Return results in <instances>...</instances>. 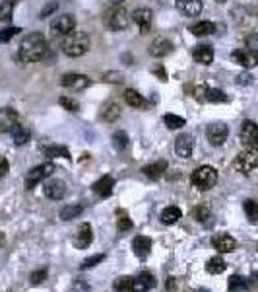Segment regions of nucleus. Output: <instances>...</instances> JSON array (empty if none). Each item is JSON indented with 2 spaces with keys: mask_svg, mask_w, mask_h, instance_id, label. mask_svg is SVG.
Masks as SVG:
<instances>
[{
  "mask_svg": "<svg viewBox=\"0 0 258 292\" xmlns=\"http://www.w3.org/2000/svg\"><path fill=\"white\" fill-rule=\"evenodd\" d=\"M47 53V39L43 33H29L22 39L20 43V49H18V57L22 63H37L45 57Z\"/></svg>",
  "mask_w": 258,
  "mask_h": 292,
  "instance_id": "obj_1",
  "label": "nucleus"
},
{
  "mask_svg": "<svg viewBox=\"0 0 258 292\" xmlns=\"http://www.w3.org/2000/svg\"><path fill=\"white\" fill-rule=\"evenodd\" d=\"M89 47H91V41H89L86 31H72V33H68L66 37H62V43H61L62 53H64L66 57H72V59L86 55V53L89 51Z\"/></svg>",
  "mask_w": 258,
  "mask_h": 292,
  "instance_id": "obj_2",
  "label": "nucleus"
},
{
  "mask_svg": "<svg viewBox=\"0 0 258 292\" xmlns=\"http://www.w3.org/2000/svg\"><path fill=\"white\" fill-rule=\"evenodd\" d=\"M190 183L196 187L198 191H208L218 183V172L212 165H200L192 172L190 176Z\"/></svg>",
  "mask_w": 258,
  "mask_h": 292,
  "instance_id": "obj_3",
  "label": "nucleus"
},
{
  "mask_svg": "<svg viewBox=\"0 0 258 292\" xmlns=\"http://www.w3.org/2000/svg\"><path fill=\"white\" fill-rule=\"evenodd\" d=\"M74 29H76V18L72 14H61L50 22L49 35L53 39H61L66 37L68 33H72Z\"/></svg>",
  "mask_w": 258,
  "mask_h": 292,
  "instance_id": "obj_4",
  "label": "nucleus"
},
{
  "mask_svg": "<svg viewBox=\"0 0 258 292\" xmlns=\"http://www.w3.org/2000/svg\"><path fill=\"white\" fill-rule=\"evenodd\" d=\"M233 168L239 172V174H243V176L250 174L252 170H256V168H258V146L245 148L243 152L235 158Z\"/></svg>",
  "mask_w": 258,
  "mask_h": 292,
  "instance_id": "obj_5",
  "label": "nucleus"
},
{
  "mask_svg": "<svg viewBox=\"0 0 258 292\" xmlns=\"http://www.w3.org/2000/svg\"><path fill=\"white\" fill-rule=\"evenodd\" d=\"M53 172H55V164H53V162H45V164H39L35 165V168H31V170L25 174V187H27V189H33L37 183L45 181Z\"/></svg>",
  "mask_w": 258,
  "mask_h": 292,
  "instance_id": "obj_6",
  "label": "nucleus"
},
{
  "mask_svg": "<svg viewBox=\"0 0 258 292\" xmlns=\"http://www.w3.org/2000/svg\"><path fill=\"white\" fill-rule=\"evenodd\" d=\"M227 135H229V129L221 121H216V123L208 125V129H206V139H208L212 146H221L227 140Z\"/></svg>",
  "mask_w": 258,
  "mask_h": 292,
  "instance_id": "obj_7",
  "label": "nucleus"
},
{
  "mask_svg": "<svg viewBox=\"0 0 258 292\" xmlns=\"http://www.w3.org/2000/svg\"><path fill=\"white\" fill-rule=\"evenodd\" d=\"M239 139L245 144L246 148L250 146H258V125L254 121H245L241 125V131H239Z\"/></svg>",
  "mask_w": 258,
  "mask_h": 292,
  "instance_id": "obj_8",
  "label": "nucleus"
},
{
  "mask_svg": "<svg viewBox=\"0 0 258 292\" xmlns=\"http://www.w3.org/2000/svg\"><path fill=\"white\" fill-rule=\"evenodd\" d=\"M107 24L113 31H123L126 27L130 26V14L126 12L124 8H117V10H113L109 14V18H107Z\"/></svg>",
  "mask_w": 258,
  "mask_h": 292,
  "instance_id": "obj_9",
  "label": "nucleus"
},
{
  "mask_svg": "<svg viewBox=\"0 0 258 292\" xmlns=\"http://www.w3.org/2000/svg\"><path fill=\"white\" fill-rule=\"evenodd\" d=\"M61 84L64 88L68 90H86L89 86V78L86 74H78V72H68V74H64L61 80Z\"/></svg>",
  "mask_w": 258,
  "mask_h": 292,
  "instance_id": "obj_10",
  "label": "nucleus"
},
{
  "mask_svg": "<svg viewBox=\"0 0 258 292\" xmlns=\"http://www.w3.org/2000/svg\"><path fill=\"white\" fill-rule=\"evenodd\" d=\"M43 193H45V197H49L53 201H61L62 197L66 195V183L62 179H50V181L45 183Z\"/></svg>",
  "mask_w": 258,
  "mask_h": 292,
  "instance_id": "obj_11",
  "label": "nucleus"
},
{
  "mask_svg": "<svg viewBox=\"0 0 258 292\" xmlns=\"http://www.w3.org/2000/svg\"><path fill=\"white\" fill-rule=\"evenodd\" d=\"M175 6H177V10L183 14V16H188V18L200 16V12L204 10L202 0H177Z\"/></svg>",
  "mask_w": 258,
  "mask_h": 292,
  "instance_id": "obj_12",
  "label": "nucleus"
},
{
  "mask_svg": "<svg viewBox=\"0 0 258 292\" xmlns=\"http://www.w3.org/2000/svg\"><path fill=\"white\" fill-rule=\"evenodd\" d=\"M231 59H233L237 64L245 66V68H254L258 64V55L252 53L250 49H237V51H233Z\"/></svg>",
  "mask_w": 258,
  "mask_h": 292,
  "instance_id": "obj_13",
  "label": "nucleus"
},
{
  "mask_svg": "<svg viewBox=\"0 0 258 292\" xmlns=\"http://www.w3.org/2000/svg\"><path fill=\"white\" fill-rule=\"evenodd\" d=\"M192 148H194V142H192V137L190 135H179L177 140H175V152L179 158H190L192 156Z\"/></svg>",
  "mask_w": 258,
  "mask_h": 292,
  "instance_id": "obj_14",
  "label": "nucleus"
},
{
  "mask_svg": "<svg viewBox=\"0 0 258 292\" xmlns=\"http://www.w3.org/2000/svg\"><path fill=\"white\" fill-rule=\"evenodd\" d=\"M156 284H158V282H156V277H153L151 273L144 271V273H140V275L132 280V292H147L151 290V288H156Z\"/></svg>",
  "mask_w": 258,
  "mask_h": 292,
  "instance_id": "obj_15",
  "label": "nucleus"
},
{
  "mask_svg": "<svg viewBox=\"0 0 258 292\" xmlns=\"http://www.w3.org/2000/svg\"><path fill=\"white\" fill-rule=\"evenodd\" d=\"M212 245H214L220 254H231V252H235V247H237V241H235V238H231L229 234H218V236L212 238Z\"/></svg>",
  "mask_w": 258,
  "mask_h": 292,
  "instance_id": "obj_16",
  "label": "nucleus"
},
{
  "mask_svg": "<svg viewBox=\"0 0 258 292\" xmlns=\"http://www.w3.org/2000/svg\"><path fill=\"white\" fill-rule=\"evenodd\" d=\"M18 125V113L12 107H2L0 109V133H10Z\"/></svg>",
  "mask_w": 258,
  "mask_h": 292,
  "instance_id": "obj_17",
  "label": "nucleus"
},
{
  "mask_svg": "<svg viewBox=\"0 0 258 292\" xmlns=\"http://www.w3.org/2000/svg\"><path fill=\"white\" fill-rule=\"evenodd\" d=\"M113 187H115V179L111 176H103L99 178L93 185H91V191L97 195L99 199H107L111 193H113Z\"/></svg>",
  "mask_w": 258,
  "mask_h": 292,
  "instance_id": "obj_18",
  "label": "nucleus"
},
{
  "mask_svg": "<svg viewBox=\"0 0 258 292\" xmlns=\"http://www.w3.org/2000/svg\"><path fill=\"white\" fill-rule=\"evenodd\" d=\"M132 20L136 22V26L142 29V33H147L149 27H151V20H153V14L149 8H136L132 14Z\"/></svg>",
  "mask_w": 258,
  "mask_h": 292,
  "instance_id": "obj_19",
  "label": "nucleus"
},
{
  "mask_svg": "<svg viewBox=\"0 0 258 292\" xmlns=\"http://www.w3.org/2000/svg\"><path fill=\"white\" fill-rule=\"evenodd\" d=\"M91 240H93V230H91V226H89L87 222H84V224L78 228V232H76L74 245H76L78 249H86L87 245L91 243Z\"/></svg>",
  "mask_w": 258,
  "mask_h": 292,
  "instance_id": "obj_20",
  "label": "nucleus"
},
{
  "mask_svg": "<svg viewBox=\"0 0 258 292\" xmlns=\"http://www.w3.org/2000/svg\"><path fill=\"white\" fill-rule=\"evenodd\" d=\"M173 51V45L169 39L165 37H158L151 45H149V55L151 57H158V59H163V57H167L169 53Z\"/></svg>",
  "mask_w": 258,
  "mask_h": 292,
  "instance_id": "obj_21",
  "label": "nucleus"
},
{
  "mask_svg": "<svg viewBox=\"0 0 258 292\" xmlns=\"http://www.w3.org/2000/svg\"><path fill=\"white\" fill-rule=\"evenodd\" d=\"M132 247H134V254L140 257V259H146L149 252H151V238L147 236H136L134 241H132Z\"/></svg>",
  "mask_w": 258,
  "mask_h": 292,
  "instance_id": "obj_22",
  "label": "nucleus"
},
{
  "mask_svg": "<svg viewBox=\"0 0 258 292\" xmlns=\"http://www.w3.org/2000/svg\"><path fill=\"white\" fill-rule=\"evenodd\" d=\"M192 57H194V61H196L198 64L208 66V64H212V61H214V49H212L210 45H198V47H194V51H192Z\"/></svg>",
  "mask_w": 258,
  "mask_h": 292,
  "instance_id": "obj_23",
  "label": "nucleus"
},
{
  "mask_svg": "<svg viewBox=\"0 0 258 292\" xmlns=\"http://www.w3.org/2000/svg\"><path fill=\"white\" fill-rule=\"evenodd\" d=\"M165 172H167V162H156V164L144 165L142 170V174L149 179H160Z\"/></svg>",
  "mask_w": 258,
  "mask_h": 292,
  "instance_id": "obj_24",
  "label": "nucleus"
},
{
  "mask_svg": "<svg viewBox=\"0 0 258 292\" xmlns=\"http://www.w3.org/2000/svg\"><path fill=\"white\" fill-rule=\"evenodd\" d=\"M183 218V213H181V208L179 206H167V208H163V213H161V222L163 224H177L179 220Z\"/></svg>",
  "mask_w": 258,
  "mask_h": 292,
  "instance_id": "obj_25",
  "label": "nucleus"
},
{
  "mask_svg": "<svg viewBox=\"0 0 258 292\" xmlns=\"http://www.w3.org/2000/svg\"><path fill=\"white\" fill-rule=\"evenodd\" d=\"M84 213V206L82 204H66V206H62L61 208V220L64 222H70L74 218H78V216Z\"/></svg>",
  "mask_w": 258,
  "mask_h": 292,
  "instance_id": "obj_26",
  "label": "nucleus"
},
{
  "mask_svg": "<svg viewBox=\"0 0 258 292\" xmlns=\"http://www.w3.org/2000/svg\"><path fill=\"white\" fill-rule=\"evenodd\" d=\"M45 156H50V158H64V160H70L72 156L68 152V148L64 146H59V144H50V146H43L41 148Z\"/></svg>",
  "mask_w": 258,
  "mask_h": 292,
  "instance_id": "obj_27",
  "label": "nucleus"
},
{
  "mask_svg": "<svg viewBox=\"0 0 258 292\" xmlns=\"http://www.w3.org/2000/svg\"><path fill=\"white\" fill-rule=\"evenodd\" d=\"M124 102L128 103L130 107H136V109H140V107H144L146 105V100H144V96L142 94H138L136 90L128 88L124 92Z\"/></svg>",
  "mask_w": 258,
  "mask_h": 292,
  "instance_id": "obj_28",
  "label": "nucleus"
},
{
  "mask_svg": "<svg viewBox=\"0 0 258 292\" xmlns=\"http://www.w3.org/2000/svg\"><path fill=\"white\" fill-rule=\"evenodd\" d=\"M190 31H192V35H196V37L212 35V33L216 31V24H214V22H198L194 26H190Z\"/></svg>",
  "mask_w": 258,
  "mask_h": 292,
  "instance_id": "obj_29",
  "label": "nucleus"
},
{
  "mask_svg": "<svg viewBox=\"0 0 258 292\" xmlns=\"http://www.w3.org/2000/svg\"><path fill=\"white\" fill-rule=\"evenodd\" d=\"M10 135H12V140L16 146H24L25 142L29 140V137H31L29 131H27L24 125H16V127L10 131Z\"/></svg>",
  "mask_w": 258,
  "mask_h": 292,
  "instance_id": "obj_30",
  "label": "nucleus"
},
{
  "mask_svg": "<svg viewBox=\"0 0 258 292\" xmlns=\"http://www.w3.org/2000/svg\"><path fill=\"white\" fill-rule=\"evenodd\" d=\"M225 269H227V263L221 259L220 255H216V257L208 259V263H206V271H208L210 275H221Z\"/></svg>",
  "mask_w": 258,
  "mask_h": 292,
  "instance_id": "obj_31",
  "label": "nucleus"
},
{
  "mask_svg": "<svg viewBox=\"0 0 258 292\" xmlns=\"http://www.w3.org/2000/svg\"><path fill=\"white\" fill-rule=\"evenodd\" d=\"M123 113V109H121V105L119 103H109L105 109H103V113H101V119L103 121H107V123H113V121H117L119 117Z\"/></svg>",
  "mask_w": 258,
  "mask_h": 292,
  "instance_id": "obj_32",
  "label": "nucleus"
},
{
  "mask_svg": "<svg viewBox=\"0 0 258 292\" xmlns=\"http://www.w3.org/2000/svg\"><path fill=\"white\" fill-rule=\"evenodd\" d=\"M243 208H245V215L248 218L250 224H258V203L252 201V199H246L243 203Z\"/></svg>",
  "mask_w": 258,
  "mask_h": 292,
  "instance_id": "obj_33",
  "label": "nucleus"
},
{
  "mask_svg": "<svg viewBox=\"0 0 258 292\" xmlns=\"http://www.w3.org/2000/svg\"><path fill=\"white\" fill-rule=\"evenodd\" d=\"M227 286H229V292H243L248 288V280L241 275H233L227 282Z\"/></svg>",
  "mask_w": 258,
  "mask_h": 292,
  "instance_id": "obj_34",
  "label": "nucleus"
},
{
  "mask_svg": "<svg viewBox=\"0 0 258 292\" xmlns=\"http://www.w3.org/2000/svg\"><path fill=\"white\" fill-rule=\"evenodd\" d=\"M192 216H194V220H198V222H202V224L208 226L210 218H212V211H210L206 204H200V206H196V208L192 211Z\"/></svg>",
  "mask_w": 258,
  "mask_h": 292,
  "instance_id": "obj_35",
  "label": "nucleus"
},
{
  "mask_svg": "<svg viewBox=\"0 0 258 292\" xmlns=\"http://www.w3.org/2000/svg\"><path fill=\"white\" fill-rule=\"evenodd\" d=\"M12 14H14V0H4L0 2V22L8 24L12 20Z\"/></svg>",
  "mask_w": 258,
  "mask_h": 292,
  "instance_id": "obj_36",
  "label": "nucleus"
},
{
  "mask_svg": "<svg viewBox=\"0 0 258 292\" xmlns=\"http://www.w3.org/2000/svg\"><path fill=\"white\" fill-rule=\"evenodd\" d=\"M113 146L117 148V150H126L128 148V135L124 133V131H117L115 135H113Z\"/></svg>",
  "mask_w": 258,
  "mask_h": 292,
  "instance_id": "obj_37",
  "label": "nucleus"
},
{
  "mask_svg": "<svg viewBox=\"0 0 258 292\" xmlns=\"http://www.w3.org/2000/svg\"><path fill=\"white\" fill-rule=\"evenodd\" d=\"M132 280H134L132 277H126V275H124V277H119V279L113 282V288H115L117 292L132 290Z\"/></svg>",
  "mask_w": 258,
  "mask_h": 292,
  "instance_id": "obj_38",
  "label": "nucleus"
},
{
  "mask_svg": "<svg viewBox=\"0 0 258 292\" xmlns=\"http://www.w3.org/2000/svg\"><path fill=\"white\" fill-rule=\"evenodd\" d=\"M165 125L169 129H181L184 127V119L175 113H167L165 115Z\"/></svg>",
  "mask_w": 258,
  "mask_h": 292,
  "instance_id": "obj_39",
  "label": "nucleus"
},
{
  "mask_svg": "<svg viewBox=\"0 0 258 292\" xmlns=\"http://www.w3.org/2000/svg\"><path fill=\"white\" fill-rule=\"evenodd\" d=\"M206 100L212 103H221V102H227V96H225L221 90H208V92H206Z\"/></svg>",
  "mask_w": 258,
  "mask_h": 292,
  "instance_id": "obj_40",
  "label": "nucleus"
},
{
  "mask_svg": "<svg viewBox=\"0 0 258 292\" xmlns=\"http://www.w3.org/2000/svg\"><path fill=\"white\" fill-rule=\"evenodd\" d=\"M47 269H37V271H33L31 275H29V282L33 284V286H37V284H41L43 280L47 279Z\"/></svg>",
  "mask_w": 258,
  "mask_h": 292,
  "instance_id": "obj_41",
  "label": "nucleus"
},
{
  "mask_svg": "<svg viewBox=\"0 0 258 292\" xmlns=\"http://www.w3.org/2000/svg\"><path fill=\"white\" fill-rule=\"evenodd\" d=\"M117 226H119V230H121V232H126V230L132 228V220L128 218V215H126V213H121V211H119V218H117Z\"/></svg>",
  "mask_w": 258,
  "mask_h": 292,
  "instance_id": "obj_42",
  "label": "nucleus"
},
{
  "mask_svg": "<svg viewBox=\"0 0 258 292\" xmlns=\"http://www.w3.org/2000/svg\"><path fill=\"white\" fill-rule=\"evenodd\" d=\"M103 259H105V255H103V254H97V255H93V257H87V259H84V261H82L80 269H82V271H86V269H91V267H95L97 263H101Z\"/></svg>",
  "mask_w": 258,
  "mask_h": 292,
  "instance_id": "obj_43",
  "label": "nucleus"
},
{
  "mask_svg": "<svg viewBox=\"0 0 258 292\" xmlns=\"http://www.w3.org/2000/svg\"><path fill=\"white\" fill-rule=\"evenodd\" d=\"M22 31V27H6V29H2L0 31V43H6V41H10L14 35H18Z\"/></svg>",
  "mask_w": 258,
  "mask_h": 292,
  "instance_id": "obj_44",
  "label": "nucleus"
},
{
  "mask_svg": "<svg viewBox=\"0 0 258 292\" xmlns=\"http://www.w3.org/2000/svg\"><path fill=\"white\" fill-rule=\"evenodd\" d=\"M59 103H61L64 109H68V111H78V102H76V100H70L68 96H62L61 100H59Z\"/></svg>",
  "mask_w": 258,
  "mask_h": 292,
  "instance_id": "obj_45",
  "label": "nucleus"
},
{
  "mask_svg": "<svg viewBox=\"0 0 258 292\" xmlns=\"http://www.w3.org/2000/svg\"><path fill=\"white\" fill-rule=\"evenodd\" d=\"M57 10H59V2H57V0H53V2H49L47 6H43V10H41V14H39V18H43V20H45L47 16H50V14L57 12Z\"/></svg>",
  "mask_w": 258,
  "mask_h": 292,
  "instance_id": "obj_46",
  "label": "nucleus"
},
{
  "mask_svg": "<svg viewBox=\"0 0 258 292\" xmlns=\"http://www.w3.org/2000/svg\"><path fill=\"white\" fill-rule=\"evenodd\" d=\"M74 292H89L91 290V286H89V282L86 279H76L74 280Z\"/></svg>",
  "mask_w": 258,
  "mask_h": 292,
  "instance_id": "obj_47",
  "label": "nucleus"
},
{
  "mask_svg": "<svg viewBox=\"0 0 258 292\" xmlns=\"http://www.w3.org/2000/svg\"><path fill=\"white\" fill-rule=\"evenodd\" d=\"M103 80L105 82H113V84H123L124 76L121 72H107V74H103Z\"/></svg>",
  "mask_w": 258,
  "mask_h": 292,
  "instance_id": "obj_48",
  "label": "nucleus"
},
{
  "mask_svg": "<svg viewBox=\"0 0 258 292\" xmlns=\"http://www.w3.org/2000/svg\"><path fill=\"white\" fill-rule=\"evenodd\" d=\"M246 49H250L252 53L258 55V33H250L246 37Z\"/></svg>",
  "mask_w": 258,
  "mask_h": 292,
  "instance_id": "obj_49",
  "label": "nucleus"
},
{
  "mask_svg": "<svg viewBox=\"0 0 258 292\" xmlns=\"http://www.w3.org/2000/svg\"><path fill=\"white\" fill-rule=\"evenodd\" d=\"M8 172H10V164H8V160H6L4 156H0V179L6 178Z\"/></svg>",
  "mask_w": 258,
  "mask_h": 292,
  "instance_id": "obj_50",
  "label": "nucleus"
},
{
  "mask_svg": "<svg viewBox=\"0 0 258 292\" xmlns=\"http://www.w3.org/2000/svg\"><path fill=\"white\" fill-rule=\"evenodd\" d=\"M237 82H239L241 86H245V84H250V82H252V76H250V74H246V72H243V74H239V76H237Z\"/></svg>",
  "mask_w": 258,
  "mask_h": 292,
  "instance_id": "obj_51",
  "label": "nucleus"
},
{
  "mask_svg": "<svg viewBox=\"0 0 258 292\" xmlns=\"http://www.w3.org/2000/svg\"><path fill=\"white\" fill-rule=\"evenodd\" d=\"M165 286H167V290H169V288H175V279H167V282H165Z\"/></svg>",
  "mask_w": 258,
  "mask_h": 292,
  "instance_id": "obj_52",
  "label": "nucleus"
},
{
  "mask_svg": "<svg viewBox=\"0 0 258 292\" xmlns=\"http://www.w3.org/2000/svg\"><path fill=\"white\" fill-rule=\"evenodd\" d=\"M111 4H115V6H117V4H121V2H123V0H109Z\"/></svg>",
  "mask_w": 258,
  "mask_h": 292,
  "instance_id": "obj_53",
  "label": "nucleus"
},
{
  "mask_svg": "<svg viewBox=\"0 0 258 292\" xmlns=\"http://www.w3.org/2000/svg\"><path fill=\"white\" fill-rule=\"evenodd\" d=\"M2 243H4V234L0 232V245H2Z\"/></svg>",
  "mask_w": 258,
  "mask_h": 292,
  "instance_id": "obj_54",
  "label": "nucleus"
},
{
  "mask_svg": "<svg viewBox=\"0 0 258 292\" xmlns=\"http://www.w3.org/2000/svg\"><path fill=\"white\" fill-rule=\"evenodd\" d=\"M216 2H220V4H223V2H227V0H216Z\"/></svg>",
  "mask_w": 258,
  "mask_h": 292,
  "instance_id": "obj_55",
  "label": "nucleus"
},
{
  "mask_svg": "<svg viewBox=\"0 0 258 292\" xmlns=\"http://www.w3.org/2000/svg\"><path fill=\"white\" fill-rule=\"evenodd\" d=\"M198 292H210V290H206V288H200Z\"/></svg>",
  "mask_w": 258,
  "mask_h": 292,
  "instance_id": "obj_56",
  "label": "nucleus"
}]
</instances>
